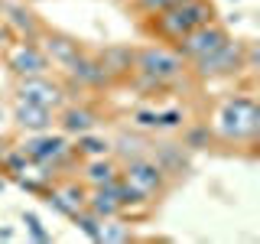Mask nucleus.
<instances>
[{"label":"nucleus","instance_id":"f257e3e1","mask_svg":"<svg viewBox=\"0 0 260 244\" xmlns=\"http://www.w3.org/2000/svg\"><path fill=\"white\" fill-rule=\"evenodd\" d=\"M211 137L228 146H257L260 140V104L250 92H231L211 114Z\"/></svg>","mask_w":260,"mask_h":244},{"label":"nucleus","instance_id":"f03ea898","mask_svg":"<svg viewBox=\"0 0 260 244\" xmlns=\"http://www.w3.org/2000/svg\"><path fill=\"white\" fill-rule=\"evenodd\" d=\"M208 20H218V7L215 0H179V4L166 7L162 13L156 16H146V33H150L156 43H166V46H176L185 33H192L195 26Z\"/></svg>","mask_w":260,"mask_h":244},{"label":"nucleus","instance_id":"7ed1b4c3","mask_svg":"<svg viewBox=\"0 0 260 244\" xmlns=\"http://www.w3.org/2000/svg\"><path fill=\"white\" fill-rule=\"evenodd\" d=\"M134 69L143 72V75H150V78H156V81H162L169 92L179 88L185 78H189V65H185V59L166 43L137 46L134 49Z\"/></svg>","mask_w":260,"mask_h":244},{"label":"nucleus","instance_id":"20e7f679","mask_svg":"<svg viewBox=\"0 0 260 244\" xmlns=\"http://www.w3.org/2000/svg\"><path fill=\"white\" fill-rule=\"evenodd\" d=\"M244 46L247 39L228 36L221 46H215L202 59L189 62V75L195 81H218V78H238L244 72Z\"/></svg>","mask_w":260,"mask_h":244},{"label":"nucleus","instance_id":"39448f33","mask_svg":"<svg viewBox=\"0 0 260 244\" xmlns=\"http://www.w3.org/2000/svg\"><path fill=\"white\" fill-rule=\"evenodd\" d=\"M62 85H65V92H108L111 85V78L104 75V69H101V62H98V55L94 52H88V49H81V52L72 59L69 65L62 69Z\"/></svg>","mask_w":260,"mask_h":244},{"label":"nucleus","instance_id":"423d86ee","mask_svg":"<svg viewBox=\"0 0 260 244\" xmlns=\"http://www.w3.org/2000/svg\"><path fill=\"white\" fill-rule=\"evenodd\" d=\"M120 176H124L127 182L143 195V199H150L153 205H156L162 195L173 189V182L166 179V173H162V169H159L150 157H137V160L120 163Z\"/></svg>","mask_w":260,"mask_h":244},{"label":"nucleus","instance_id":"0eeeda50","mask_svg":"<svg viewBox=\"0 0 260 244\" xmlns=\"http://www.w3.org/2000/svg\"><path fill=\"white\" fill-rule=\"evenodd\" d=\"M13 98L20 101H32V104H43L49 111H59L65 101H69V92L59 78H49L46 75H26V78H16L13 85Z\"/></svg>","mask_w":260,"mask_h":244},{"label":"nucleus","instance_id":"6e6552de","mask_svg":"<svg viewBox=\"0 0 260 244\" xmlns=\"http://www.w3.org/2000/svg\"><path fill=\"white\" fill-rule=\"evenodd\" d=\"M4 62H7V69L13 72V78L46 75V72L52 69L36 39H13V43L4 49Z\"/></svg>","mask_w":260,"mask_h":244},{"label":"nucleus","instance_id":"1a4fd4ad","mask_svg":"<svg viewBox=\"0 0 260 244\" xmlns=\"http://www.w3.org/2000/svg\"><path fill=\"white\" fill-rule=\"evenodd\" d=\"M228 36H231V33H228V26L221 20H208V23H202V26H195L192 33H185L173 49L185 59V65H189L195 59H202L205 52H211L215 46H221Z\"/></svg>","mask_w":260,"mask_h":244},{"label":"nucleus","instance_id":"9d476101","mask_svg":"<svg viewBox=\"0 0 260 244\" xmlns=\"http://www.w3.org/2000/svg\"><path fill=\"white\" fill-rule=\"evenodd\" d=\"M20 150L29 157V163H49L55 166L62 157L72 153V143L65 134H55V130H39V134H26V140L20 143Z\"/></svg>","mask_w":260,"mask_h":244},{"label":"nucleus","instance_id":"9b49d317","mask_svg":"<svg viewBox=\"0 0 260 244\" xmlns=\"http://www.w3.org/2000/svg\"><path fill=\"white\" fill-rule=\"evenodd\" d=\"M146 157H150V160L162 169V173H166L169 182H179V179H185V176H189V169H192L189 150H185L182 143H176V140H156V143H150Z\"/></svg>","mask_w":260,"mask_h":244},{"label":"nucleus","instance_id":"f8f14e48","mask_svg":"<svg viewBox=\"0 0 260 244\" xmlns=\"http://www.w3.org/2000/svg\"><path fill=\"white\" fill-rule=\"evenodd\" d=\"M36 43H39V49H43V55L49 59V65H55V69H65L75 55L81 52V39H75L72 33H62V29H49V26H43V33L36 36Z\"/></svg>","mask_w":260,"mask_h":244},{"label":"nucleus","instance_id":"ddd939ff","mask_svg":"<svg viewBox=\"0 0 260 244\" xmlns=\"http://www.w3.org/2000/svg\"><path fill=\"white\" fill-rule=\"evenodd\" d=\"M55 124L65 137H78V134H88V130H94L101 124V114H98L91 104L85 101H65L59 111H55Z\"/></svg>","mask_w":260,"mask_h":244},{"label":"nucleus","instance_id":"4468645a","mask_svg":"<svg viewBox=\"0 0 260 244\" xmlns=\"http://www.w3.org/2000/svg\"><path fill=\"white\" fill-rule=\"evenodd\" d=\"M0 20L13 29L16 39H36L43 33V20L29 10L26 0H0Z\"/></svg>","mask_w":260,"mask_h":244},{"label":"nucleus","instance_id":"2eb2a0df","mask_svg":"<svg viewBox=\"0 0 260 244\" xmlns=\"http://www.w3.org/2000/svg\"><path fill=\"white\" fill-rule=\"evenodd\" d=\"M134 49L137 46H127V43H108L104 49H98V62H101L104 75L111 78V85H120L127 81V75L134 72Z\"/></svg>","mask_w":260,"mask_h":244},{"label":"nucleus","instance_id":"dca6fc26","mask_svg":"<svg viewBox=\"0 0 260 244\" xmlns=\"http://www.w3.org/2000/svg\"><path fill=\"white\" fill-rule=\"evenodd\" d=\"M13 124L26 134H39V130H52L55 124V111L43 108V104H32V101H20L13 98Z\"/></svg>","mask_w":260,"mask_h":244},{"label":"nucleus","instance_id":"f3484780","mask_svg":"<svg viewBox=\"0 0 260 244\" xmlns=\"http://www.w3.org/2000/svg\"><path fill=\"white\" fill-rule=\"evenodd\" d=\"M120 176V163L111 157H91V160H81L78 179L88 186V189H98V186H111L114 179Z\"/></svg>","mask_w":260,"mask_h":244},{"label":"nucleus","instance_id":"a211bd4d","mask_svg":"<svg viewBox=\"0 0 260 244\" xmlns=\"http://www.w3.org/2000/svg\"><path fill=\"white\" fill-rule=\"evenodd\" d=\"M85 208L91 211V215H98L101 222H108V218H120V205L117 199H114L111 186H98V189H88V202Z\"/></svg>","mask_w":260,"mask_h":244},{"label":"nucleus","instance_id":"6ab92c4d","mask_svg":"<svg viewBox=\"0 0 260 244\" xmlns=\"http://www.w3.org/2000/svg\"><path fill=\"white\" fill-rule=\"evenodd\" d=\"M146 150H150V140H146V137H140V134H120L117 140L111 143V153H117V163L146 157Z\"/></svg>","mask_w":260,"mask_h":244},{"label":"nucleus","instance_id":"aec40b11","mask_svg":"<svg viewBox=\"0 0 260 244\" xmlns=\"http://www.w3.org/2000/svg\"><path fill=\"white\" fill-rule=\"evenodd\" d=\"M72 150L78 153V160L108 157V153H111V140H108V137H101V134H94V130H88V134H78V137H75Z\"/></svg>","mask_w":260,"mask_h":244},{"label":"nucleus","instance_id":"412c9836","mask_svg":"<svg viewBox=\"0 0 260 244\" xmlns=\"http://www.w3.org/2000/svg\"><path fill=\"white\" fill-rule=\"evenodd\" d=\"M179 130H182V146H185V150H208V143L215 140V137H211L208 120H199V124L179 127Z\"/></svg>","mask_w":260,"mask_h":244},{"label":"nucleus","instance_id":"4be33fe9","mask_svg":"<svg viewBox=\"0 0 260 244\" xmlns=\"http://www.w3.org/2000/svg\"><path fill=\"white\" fill-rule=\"evenodd\" d=\"M29 166H32V163H29V157L20 150V146H7V150H0V169H4V173H10L13 179L23 176Z\"/></svg>","mask_w":260,"mask_h":244},{"label":"nucleus","instance_id":"5701e85b","mask_svg":"<svg viewBox=\"0 0 260 244\" xmlns=\"http://www.w3.org/2000/svg\"><path fill=\"white\" fill-rule=\"evenodd\" d=\"M101 241L104 244L134 241V228H130L127 218H108V222H101Z\"/></svg>","mask_w":260,"mask_h":244},{"label":"nucleus","instance_id":"b1692460","mask_svg":"<svg viewBox=\"0 0 260 244\" xmlns=\"http://www.w3.org/2000/svg\"><path fill=\"white\" fill-rule=\"evenodd\" d=\"M127 85L130 88H137L143 98H162V95H169V88L162 85V81H156V78H150V75H143V72H130L127 75Z\"/></svg>","mask_w":260,"mask_h":244},{"label":"nucleus","instance_id":"393cba45","mask_svg":"<svg viewBox=\"0 0 260 244\" xmlns=\"http://www.w3.org/2000/svg\"><path fill=\"white\" fill-rule=\"evenodd\" d=\"M72 222L78 225V231H81V234H88L91 241H101V218H98V215H91L88 208L75 211V215H72Z\"/></svg>","mask_w":260,"mask_h":244},{"label":"nucleus","instance_id":"a878e982","mask_svg":"<svg viewBox=\"0 0 260 244\" xmlns=\"http://www.w3.org/2000/svg\"><path fill=\"white\" fill-rule=\"evenodd\" d=\"M130 4V10H134L137 16H156V13H162L166 7H173V4H179V0H127Z\"/></svg>","mask_w":260,"mask_h":244},{"label":"nucleus","instance_id":"bb28decb","mask_svg":"<svg viewBox=\"0 0 260 244\" xmlns=\"http://www.w3.org/2000/svg\"><path fill=\"white\" fill-rule=\"evenodd\" d=\"M179 127H185V111L179 108L159 111V130H179Z\"/></svg>","mask_w":260,"mask_h":244},{"label":"nucleus","instance_id":"cd10ccee","mask_svg":"<svg viewBox=\"0 0 260 244\" xmlns=\"http://www.w3.org/2000/svg\"><path fill=\"white\" fill-rule=\"evenodd\" d=\"M134 124L140 130H159V111H150V108L134 111Z\"/></svg>","mask_w":260,"mask_h":244},{"label":"nucleus","instance_id":"c85d7f7f","mask_svg":"<svg viewBox=\"0 0 260 244\" xmlns=\"http://www.w3.org/2000/svg\"><path fill=\"white\" fill-rule=\"evenodd\" d=\"M23 222H26V228H29V234L36 241H52V234L43 228V222H39V215H32V211H23Z\"/></svg>","mask_w":260,"mask_h":244},{"label":"nucleus","instance_id":"c756f323","mask_svg":"<svg viewBox=\"0 0 260 244\" xmlns=\"http://www.w3.org/2000/svg\"><path fill=\"white\" fill-rule=\"evenodd\" d=\"M13 39H16V36H13V29H10V26H7V23H4V20H0V52H4V49H7V46H10V43H13Z\"/></svg>","mask_w":260,"mask_h":244},{"label":"nucleus","instance_id":"7c9ffc66","mask_svg":"<svg viewBox=\"0 0 260 244\" xmlns=\"http://www.w3.org/2000/svg\"><path fill=\"white\" fill-rule=\"evenodd\" d=\"M0 238H4V241H10V238H13V228H0Z\"/></svg>","mask_w":260,"mask_h":244},{"label":"nucleus","instance_id":"2f4dec72","mask_svg":"<svg viewBox=\"0 0 260 244\" xmlns=\"http://www.w3.org/2000/svg\"><path fill=\"white\" fill-rule=\"evenodd\" d=\"M0 127H4V111H0Z\"/></svg>","mask_w":260,"mask_h":244},{"label":"nucleus","instance_id":"473e14b6","mask_svg":"<svg viewBox=\"0 0 260 244\" xmlns=\"http://www.w3.org/2000/svg\"><path fill=\"white\" fill-rule=\"evenodd\" d=\"M0 192H4V179H0Z\"/></svg>","mask_w":260,"mask_h":244},{"label":"nucleus","instance_id":"72a5a7b5","mask_svg":"<svg viewBox=\"0 0 260 244\" xmlns=\"http://www.w3.org/2000/svg\"><path fill=\"white\" fill-rule=\"evenodd\" d=\"M26 4H39V0H26Z\"/></svg>","mask_w":260,"mask_h":244}]
</instances>
